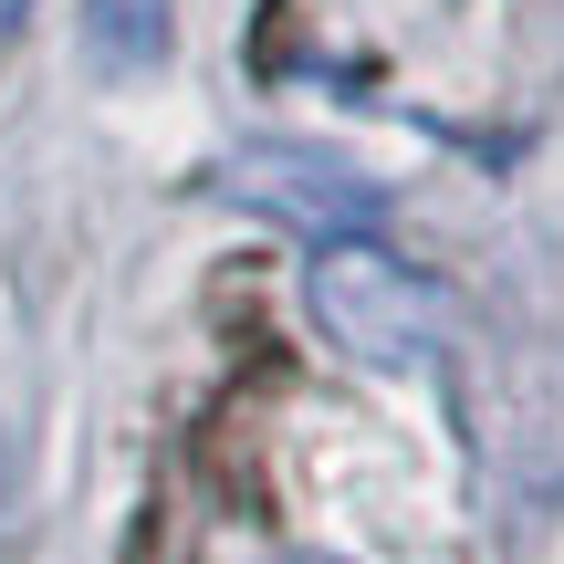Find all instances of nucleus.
<instances>
[{
	"label": "nucleus",
	"mask_w": 564,
	"mask_h": 564,
	"mask_svg": "<svg viewBox=\"0 0 564 564\" xmlns=\"http://www.w3.org/2000/svg\"><path fill=\"white\" fill-rule=\"evenodd\" d=\"M303 303H314V324L345 345V356H366V366H429L449 345V282L429 262H408L398 241H377V230L314 241Z\"/></svg>",
	"instance_id": "1"
},
{
	"label": "nucleus",
	"mask_w": 564,
	"mask_h": 564,
	"mask_svg": "<svg viewBox=\"0 0 564 564\" xmlns=\"http://www.w3.org/2000/svg\"><path fill=\"white\" fill-rule=\"evenodd\" d=\"M220 188L241 209H262V220L303 230V241H335V230H377L387 188L356 178L345 158H324V147H241V158L220 167Z\"/></svg>",
	"instance_id": "2"
},
{
	"label": "nucleus",
	"mask_w": 564,
	"mask_h": 564,
	"mask_svg": "<svg viewBox=\"0 0 564 564\" xmlns=\"http://www.w3.org/2000/svg\"><path fill=\"white\" fill-rule=\"evenodd\" d=\"M178 42V0H84V53L105 74H158Z\"/></svg>",
	"instance_id": "3"
},
{
	"label": "nucleus",
	"mask_w": 564,
	"mask_h": 564,
	"mask_svg": "<svg viewBox=\"0 0 564 564\" xmlns=\"http://www.w3.org/2000/svg\"><path fill=\"white\" fill-rule=\"evenodd\" d=\"M21 21H32V0H0V53L21 42Z\"/></svg>",
	"instance_id": "4"
},
{
	"label": "nucleus",
	"mask_w": 564,
	"mask_h": 564,
	"mask_svg": "<svg viewBox=\"0 0 564 564\" xmlns=\"http://www.w3.org/2000/svg\"><path fill=\"white\" fill-rule=\"evenodd\" d=\"M293 564H324V554H293Z\"/></svg>",
	"instance_id": "5"
}]
</instances>
